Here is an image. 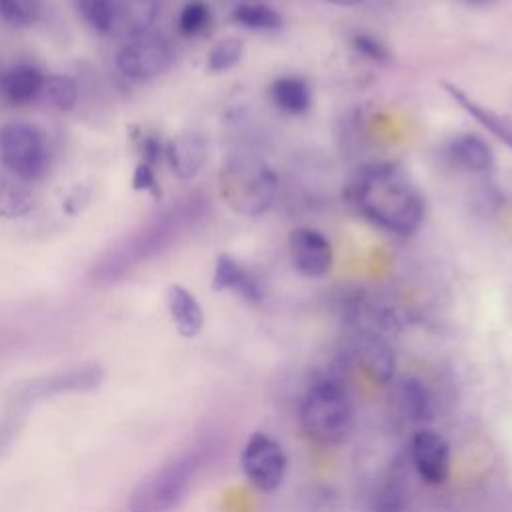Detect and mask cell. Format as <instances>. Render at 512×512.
I'll use <instances>...</instances> for the list:
<instances>
[{"label":"cell","instance_id":"cell-1","mask_svg":"<svg viewBox=\"0 0 512 512\" xmlns=\"http://www.w3.org/2000/svg\"><path fill=\"white\" fill-rule=\"evenodd\" d=\"M348 192L356 210L388 234L412 236L424 222L426 206L418 186L392 162L362 166Z\"/></svg>","mask_w":512,"mask_h":512},{"label":"cell","instance_id":"cell-2","mask_svg":"<svg viewBox=\"0 0 512 512\" xmlns=\"http://www.w3.org/2000/svg\"><path fill=\"white\" fill-rule=\"evenodd\" d=\"M298 418L306 438L320 446L346 440L354 424V410L342 382L330 376L312 380L302 396Z\"/></svg>","mask_w":512,"mask_h":512},{"label":"cell","instance_id":"cell-3","mask_svg":"<svg viewBox=\"0 0 512 512\" xmlns=\"http://www.w3.org/2000/svg\"><path fill=\"white\" fill-rule=\"evenodd\" d=\"M224 202L242 216H262L270 210L278 192L274 170L258 156H232L218 176Z\"/></svg>","mask_w":512,"mask_h":512},{"label":"cell","instance_id":"cell-4","mask_svg":"<svg viewBox=\"0 0 512 512\" xmlns=\"http://www.w3.org/2000/svg\"><path fill=\"white\" fill-rule=\"evenodd\" d=\"M198 464L192 452L174 456L144 476L128 498V512H168L188 490Z\"/></svg>","mask_w":512,"mask_h":512},{"label":"cell","instance_id":"cell-5","mask_svg":"<svg viewBox=\"0 0 512 512\" xmlns=\"http://www.w3.org/2000/svg\"><path fill=\"white\" fill-rule=\"evenodd\" d=\"M104 382V370L100 364H80L62 368L50 374L28 378L12 388L8 400L10 406L26 410L30 404L56 398L62 394H82L96 390Z\"/></svg>","mask_w":512,"mask_h":512},{"label":"cell","instance_id":"cell-6","mask_svg":"<svg viewBox=\"0 0 512 512\" xmlns=\"http://www.w3.org/2000/svg\"><path fill=\"white\" fill-rule=\"evenodd\" d=\"M0 158L22 180H38L48 168L44 134L26 122H8L0 128Z\"/></svg>","mask_w":512,"mask_h":512},{"label":"cell","instance_id":"cell-7","mask_svg":"<svg viewBox=\"0 0 512 512\" xmlns=\"http://www.w3.org/2000/svg\"><path fill=\"white\" fill-rule=\"evenodd\" d=\"M244 478L260 492H274L288 468V458L282 444L266 432H254L240 454Z\"/></svg>","mask_w":512,"mask_h":512},{"label":"cell","instance_id":"cell-8","mask_svg":"<svg viewBox=\"0 0 512 512\" xmlns=\"http://www.w3.org/2000/svg\"><path fill=\"white\" fill-rule=\"evenodd\" d=\"M174 60L172 46L154 34H140L130 38L116 56L120 72L134 80H150L170 68Z\"/></svg>","mask_w":512,"mask_h":512},{"label":"cell","instance_id":"cell-9","mask_svg":"<svg viewBox=\"0 0 512 512\" xmlns=\"http://www.w3.org/2000/svg\"><path fill=\"white\" fill-rule=\"evenodd\" d=\"M288 258L302 276L320 278L328 274L334 264V248L316 228L296 226L288 234Z\"/></svg>","mask_w":512,"mask_h":512},{"label":"cell","instance_id":"cell-10","mask_svg":"<svg viewBox=\"0 0 512 512\" xmlns=\"http://www.w3.org/2000/svg\"><path fill=\"white\" fill-rule=\"evenodd\" d=\"M410 460L422 482L440 486L450 474V444L434 430H420L410 442Z\"/></svg>","mask_w":512,"mask_h":512},{"label":"cell","instance_id":"cell-11","mask_svg":"<svg viewBox=\"0 0 512 512\" xmlns=\"http://www.w3.org/2000/svg\"><path fill=\"white\" fill-rule=\"evenodd\" d=\"M164 158L178 178L190 180L204 168L208 144L200 132L184 130L164 142Z\"/></svg>","mask_w":512,"mask_h":512},{"label":"cell","instance_id":"cell-12","mask_svg":"<svg viewBox=\"0 0 512 512\" xmlns=\"http://www.w3.org/2000/svg\"><path fill=\"white\" fill-rule=\"evenodd\" d=\"M442 88L446 96L476 124H480L486 132H490L496 140H500L504 146L512 150V120L498 110L482 104L480 100L472 98L464 88H460L454 82H442Z\"/></svg>","mask_w":512,"mask_h":512},{"label":"cell","instance_id":"cell-13","mask_svg":"<svg viewBox=\"0 0 512 512\" xmlns=\"http://www.w3.org/2000/svg\"><path fill=\"white\" fill-rule=\"evenodd\" d=\"M212 290L234 292L242 300L252 304L262 300V286L256 276L230 254H220L216 258L212 272Z\"/></svg>","mask_w":512,"mask_h":512},{"label":"cell","instance_id":"cell-14","mask_svg":"<svg viewBox=\"0 0 512 512\" xmlns=\"http://www.w3.org/2000/svg\"><path fill=\"white\" fill-rule=\"evenodd\" d=\"M110 34L134 38L146 34L158 14V0H108Z\"/></svg>","mask_w":512,"mask_h":512},{"label":"cell","instance_id":"cell-15","mask_svg":"<svg viewBox=\"0 0 512 512\" xmlns=\"http://www.w3.org/2000/svg\"><path fill=\"white\" fill-rule=\"evenodd\" d=\"M446 158L460 170L470 174H486L494 168L492 146L478 134H456L446 144Z\"/></svg>","mask_w":512,"mask_h":512},{"label":"cell","instance_id":"cell-16","mask_svg":"<svg viewBox=\"0 0 512 512\" xmlns=\"http://www.w3.org/2000/svg\"><path fill=\"white\" fill-rule=\"evenodd\" d=\"M168 314L182 338H194L204 328V310L198 298L182 284H170L166 290Z\"/></svg>","mask_w":512,"mask_h":512},{"label":"cell","instance_id":"cell-17","mask_svg":"<svg viewBox=\"0 0 512 512\" xmlns=\"http://www.w3.org/2000/svg\"><path fill=\"white\" fill-rule=\"evenodd\" d=\"M270 102L286 116H302L312 106V90L302 76L284 74L270 84Z\"/></svg>","mask_w":512,"mask_h":512},{"label":"cell","instance_id":"cell-18","mask_svg":"<svg viewBox=\"0 0 512 512\" xmlns=\"http://www.w3.org/2000/svg\"><path fill=\"white\" fill-rule=\"evenodd\" d=\"M46 76L32 64H16L2 72L0 92L12 104L32 102L44 88Z\"/></svg>","mask_w":512,"mask_h":512},{"label":"cell","instance_id":"cell-19","mask_svg":"<svg viewBox=\"0 0 512 512\" xmlns=\"http://www.w3.org/2000/svg\"><path fill=\"white\" fill-rule=\"evenodd\" d=\"M230 18L240 28H246V30H252V32H274L282 26L280 12L274 10L270 4H266L262 0L236 4L232 8Z\"/></svg>","mask_w":512,"mask_h":512},{"label":"cell","instance_id":"cell-20","mask_svg":"<svg viewBox=\"0 0 512 512\" xmlns=\"http://www.w3.org/2000/svg\"><path fill=\"white\" fill-rule=\"evenodd\" d=\"M358 358H360L364 370L382 382H386L394 372V356H392L390 348L384 342H380L378 338L368 336V338L360 340Z\"/></svg>","mask_w":512,"mask_h":512},{"label":"cell","instance_id":"cell-21","mask_svg":"<svg viewBox=\"0 0 512 512\" xmlns=\"http://www.w3.org/2000/svg\"><path fill=\"white\" fill-rule=\"evenodd\" d=\"M400 402L406 414H410L412 420H430L434 414V402L428 392V388L416 380L408 378L400 386Z\"/></svg>","mask_w":512,"mask_h":512},{"label":"cell","instance_id":"cell-22","mask_svg":"<svg viewBox=\"0 0 512 512\" xmlns=\"http://www.w3.org/2000/svg\"><path fill=\"white\" fill-rule=\"evenodd\" d=\"M244 54V44L240 38L234 36H226L222 40H218L206 56V70L212 74H222L232 70Z\"/></svg>","mask_w":512,"mask_h":512},{"label":"cell","instance_id":"cell-23","mask_svg":"<svg viewBox=\"0 0 512 512\" xmlns=\"http://www.w3.org/2000/svg\"><path fill=\"white\" fill-rule=\"evenodd\" d=\"M46 100L60 112H70L78 104V84L72 76L54 74L44 80L42 88Z\"/></svg>","mask_w":512,"mask_h":512},{"label":"cell","instance_id":"cell-24","mask_svg":"<svg viewBox=\"0 0 512 512\" xmlns=\"http://www.w3.org/2000/svg\"><path fill=\"white\" fill-rule=\"evenodd\" d=\"M34 208L32 194L8 178H0V218H20Z\"/></svg>","mask_w":512,"mask_h":512},{"label":"cell","instance_id":"cell-25","mask_svg":"<svg viewBox=\"0 0 512 512\" xmlns=\"http://www.w3.org/2000/svg\"><path fill=\"white\" fill-rule=\"evenodd\" d=\"M210 20V6L204 0H190L178 14V30L184 36H198L210 26Z\"/></svg>","mask_w":512,"mask_h":512},{"label":"cell","instance_id":"cell-26","mask_svg":"<svg viewBox=\"0 0 512 512\" xmlns=\"http://www.w3.org/2000/svg\"><path fill=\"white\" fill-rule=\"evenodd\" d=\"M40 0H0V16L16 28L32 26L40 16Z\"/></svg>","mask_w":512,"mask_h":512},{"label":"cell","instance_id":"cell-27","mask_svg":"<svg viewBox=\"0 0 512 512\" xmlns=\"http://www.w3.org/2000/svg\"><path fill=\"white\" fill-rule=\"evenodd\" d=\"M350 48L352 52L366 60V62H372V64H384L390 60V50L386 48V44L370 34V32H356L350 36Z\"/></svg>","mask_w":512,"mask_h":512},{"label":"cell","instance_id":"cell-28","mask_svg":"<svg viewBox=\"0 0 512 512\" xmlns=\"http://www.w3.org/2000/svg\"><path fill=\"white\" fill-rule=\"evenodd\" d=\"M406 508V490L396 480L382 484L374 494V512H402Z\"/></svg>","mask_w":512,"mask_h":512},{"label":"cell","instance_id":"cell-29","mask_svg":"<svg viewBox=\"0 0 512 512\" xmlns=\"http://www.w3.org/2000/svg\"><path fill=\"white\" fill-rule=\"evenodd\" d=\"M78 12L96 32L110 34V10L108 0H76Z\"/></svg>","mask_w":512,"mask_h":512},{"label":"cell","instance_id":"cell-30","mask_svg":"<svg viewBox=\"0 0 512 512\" xmlns=\"http://www.w3.org/2000/svg\"><path fill=\"white\" fill-rule=\"evenodd\" d=\"M24 412L26 410H22V408H16V406H10V404L6 406V412L0 418V454L4 450H8L12 440L16 438V434L20 430V424H22V418H24L22 416Z\"/></svg>","mask_w":512,"mask_h":512},{"label":"cell","instance_id":"cell-31","mask_svg":"<svg viewBox=\"0 0 512 512\" xmlns=\"http://www.w3.org/2000/svg\"><path fill=\"white\" fill-rule=\"evenodd\" d=\"M90 198H92V188L84 182H78L66 192L64 200H62V210L68 216H78L86 210V206L90 204Z\"/></svg>","mask_w":512,"mask_h":512},{"label":"cell","instance_id":"cell-32","mask_svg":"<svg viewBox=\"0 0 512 512\" xmlns=\"http://www.w3.org/2000/svg\"><path fill=\"white\" fill-rule=\"evenodd\" d=\"M138 152H140V162L154 168L164 158V142L158 134L144 132L138 136Z\"/></svg>","mask_w":512,"mask_h":512},{"label":"cell","instance_id":"cell-33","mask_svg":"<svg viewBox=\"0 0 512 512\" xmlns=\"http://www.w3.org/2000/svg\"><path fill=\"white\" fill-rule=\"evenodd\" d=\"M132 188L134 190H144V192H150L154 198H160L162 196V190H160V184L156 180V172L152 166L144 164V162H138L136 168H134V174H132Z\"/></svg>","mask_w":512,"mask_h":512},{"label":"cell","instance_id":"cell-34","mask_svg":"<svg viewBox=\"0 0 512 512\" xmlns=\"http://www.w3.org/2000/svg\"><path fill=\"white\" fill-rule=\"evenodd\" d=\"M460 2H464V4H468V6H476V8H484V6H490V4H494L496 0H460Z\"/></svg>","mask_w":512,"mask_h":512},{"label":"cell","instance_id":"cell-35","mask_svg":"<svg viewBox=\"0 0 512 512\" xmlns=\"http://www.w3.org/2000/svg\"><path fill=\"white\" fill-rule=\"evenodd\" d=\"M324 2L334 4V6H356V4H360L364 0H324Z\"/></svg>","mask_w":512,"mask_h":512},{"label":"cell","instance_id":"cell-36","mask_svg":"<svg viewBox=\"0 0 512 512\" xmlns=\"http://www.w3.org/2000/svg\"><path fill=\"white\" fill-rule=\"evenodd\" d=\"M242 2H258V0H236V4H242Z\"/></svg>","mask_w":512,"mask_h":512}]
</instances>
